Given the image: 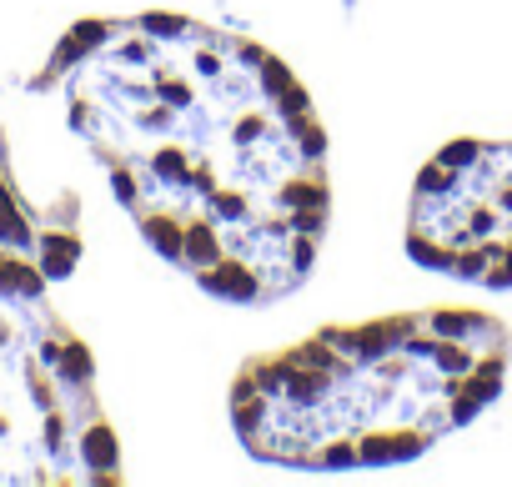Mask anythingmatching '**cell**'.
Listing matches in <instances>:
<instances>
[{
    "instance_id": "3",
    "label": "cell",
    "mask_w": 512,
    "mask_h": 487,
    "mask_svg": "<svg viewBox=\"0 0 512 487\" xmlns=\"http://www.w3.org/2000/svg\"><path fill=\"white\" fill-rule=\"evenodd\" d=\"M76 267V231L41 226L0 166V487L121 482V442L86 342L51 307Z\"/></svg>"
},
{
    "instance_id": "2",
    "label": "cell",
    "mask_w": 512,
    "mask_h": 487,
    "mask_svg": "<svg viewBox=\"0 0 512 487\" xmlns=\"http://www.w3.org/2000/svg\"><path fill=\"white\" fill-rule=\"evenodd\" d=\"M507 362L512 332L487 312H397L322 327L236 372L231 427L272 467H402L492 407Z\"/></svg>"
},
{
    "instance_id": "1",
    "label": "cell",
    "mask_w": 512,
    "mask_h": 487,
    "mask_svg": "<svg viewBox=\"0 0 512 487\" xmlns=\"http://www.w3.org/2000/svg\"><path fill=\"white\" fill-rule=\"evenodd\" d=\"M151 252L231 307L292 297L332 221L327 131L282 56L191 16L81 21L36 76Z\"/></svg>"
},
{
    "instance_id": "4",
    "label": "cell",
    "mask_w": 512,
    "mask_h": 487,
    "mask_svg": "<svg viewBox=\"0 0 512 487\" xmlns=\"http://www.w3.org/2000/svg\"><path fill=\"white\" fill-rule=\"evenodd\" d=\"M407 252L427 272L512 287V141H447L412 186Z\"/></svg>"
}]
</instances>
